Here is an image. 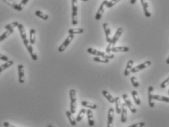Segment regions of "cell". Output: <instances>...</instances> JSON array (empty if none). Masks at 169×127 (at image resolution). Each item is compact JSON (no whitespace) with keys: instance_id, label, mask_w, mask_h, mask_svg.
<instances>
[{"instance_id":"cell-1","label":"cell","mask_w":169,"mask_h":127,"mask_svg":"<svg viewBox=\"0 0 169 127\" xmlns=\"http://www.w3.org/2000/svg\"><path fill=\"white\" fill-rule=\"evenodd\" d=\"M123 32H124V29H123L122 27L118 28V29L116 30V33L114 35L112 38H111V42L108 43V45L107 46V48H106V52L110 53L111 52V47H114L115 44L116 43V42L118 41V39H119V38L121 37V35L122 34Z\"/></svg>"},{"instance_id":"cell-2","label":"cell","mask_w":169,"mask_h":127,"mask_svg":"<svg viewBox=\"0 0 169 127\" xmlns=\"http://www.w3.org/2000/svg\"><path fill=\"white\" fill-rule=\"evenodd\" d=\"M87 52L90 53V54L94 55L96 56H100V57L102 58H106V59H112L114 58V55L112 54V53H105L102 52V51H100L98 50H96L93 47H89L87 49Z\"/></svg>"},{"instance_id":"cell-3","label":"cell","mask_w":169,"mask_h":127,"mask_svg":"<svg viewBox=\"0 0 169 127\" xmlns=\"http://www.w3.org/2000/svg\"><path fill=\"white\" fill-rule=\"evenodd\" d=\"M70 113L72 114H75L76 111V91L75 90L72 88L70 91Z\"/></svg>"},{"instance_id":"cell-4","label":"cell","mask_w":169,"mask_h":127,"mask_svg":"<svg viewBox=\"0 0 169 127\" xmlns=\"http://www.w3.org/2000/svg\"><path fill=\"white\" fill-rule=\"evenodd\" d=\"M78 2L77 0H72V24L74 26L78 24Z\"/></svg>"},{"instance_id":"cell-5","label":"cell","mask_w":169,"mask_h":127,"mask_svg":"<svg viewBox=\"0 0 169 127\" xmlns=\"http://www.w3.org/2000/svg\"><path fill=\"white\" fill-rule=\"evenodd\" d=\"M23 42H24V45H25L26 47V49H27L28 52L29 53V54H30L32 59L34 61H37L38 59V56H37V54H36L34 52V49H33V47H32V45L29 43V41L26 39H25V40H23Z\"/></svg>"},{"instance_id":"cell-6","label":"cell","mask_w":169,"mask_h":127,"mask_svg":"<svg viewBox=\"0 0 169 127\" xmlns=\"http://www.w3.org/2000/svg\"><path fill=\"white\" fill-rule=\"evenodd\" d=\"M73 39H74V34H70V35H69L68 37L65 39V40L64 41L63 43H62V44L58 48L59 52L60 53L63 52V51L66 49L67 47V46L70 45V43L72 42V40H73Z\"/></svg>"},{"instance_id":"cell-7","label":"cell","mask_w":169,"mask_h":127,"mask_svg":"<svg viewBox=\"0 0 169 127\" xmlns=\"http://www.w3.org/2000/svg\"><path fill=\"white\" fill-rule=\"evenodd\" d=\"M151 64H152V62H151L150 61H145V62L141 64L138 65V66H135V67L132 68L131 70H130V72L132 73L138 72L141 71V70H144V69H146V68H147L148 66H150Z\"/></svg>"},{"instance_id":"cell-8","label":"cell","mask_w":169,"mask_h":127,"mask_svg":"<svg viewBox=\"0 0 169 127\" xmlns=\"http://www.w3.org/2000/svg\"><path fill=\"white\" fill-rule=\"evenodd\" d=\"M122 97L123 99H124V101H125V105H127V107H129L130 110L133 113H135L137 112L136 108H135V106L132 104V102H130V99H129V97L127 96V94H125H125H123Z\"/></svg>"},{"instance_id":"cell-9","label":"cell","mask_w":169,"mask_h":127,"mask_svg":"<svg viewBox=\"0 0 169 127\" xmlns=\"http://www.w3.org/2000/svg\"><path fill=\"white\" fill-rule=\"evenodd\" d=\"M107 0H104V1L101 3L99 9H98L97 13H96L95 15L96 20H100L101 19V18H102V14H103V12H104V7L106 5V4H107Z\"/></svg>"},{"instance_id":"cell-10","label":"cell","mask_w":169,"mask_h":127,"mask_svg":"<svg viewBox=\"0 0 169 127\" xmlns=\"http://www.w3.org/2000/svg\"><path fill=\"white\" fill-rule=\"evenodd\" d=\"M2 1H3L5 3L7 4V5H9V6H10L11 7H13V9H15V10H18V11H22L23 10V8L24 7H21V6H20V5H18V4L15 3V2H13V0H2Z\"/></svg>"},{"instance_id":"cell-11","label":"cell","mask_w":169,"mask_h":127,"mask_svg":"<svg viewBox=\"0 0 169 127\" xmlns=\"http://www.w3.org/2000/svg\"><path fill=\"white\" fill-rule=\"evenodd\" d=\"M102 27H103V29H104L105 34H106V41H107L108 43L111 42V29H110L109 26H108V23H104L103 25H102Z\"/></svg>"},{"instance_id":"cell-12","label":"cell","mask_w":169,"mask_h":127,"mask_svg":"<svg viewBox=\"0 0 169 127\" xmlns=\"http://www.w3.org/2000/svg\"><path fill=\"white\" fill-rule=\"evenodd\" d=\"M18 81L20 83H24L25 82V76H24V65L19 64L18 66Z\"/></svg>"},{"instance_id":"cell-13","label":"cell","mask_w":169,"mask_h":127,"mask_svg":"<svg viewBox=\"0 0 169 127\" xmlns=\"http://www.w3.org/2000/svg\"><path fill=\"white\" fill-rule=\"evenodd\" d=\"M121 122L125 123L127 121V105H125V103L121 104Z\"/></svg>"},{"instance_id":"cell-14","label":"cell","mask_w":169,"mask_h":127,"mask_svg":"<svg viewBox=\"0 0 169 127\" xmlns=\"http://www.w3.org/2000/svg\"><path fill=\"white\" fill-rule=\"evenodd\" d=\"M114 116V110L113 108H110L108 110V113L107 127H113Z\"/></svg>"},{"instance_id":"cell-15","label":"cell","mask_w":169,"mask_h":127,"mask_svg":"<svg viewBox=\"0 0 169 127\" xmlns=\"http://www.w3.org/2000/svg\"><path fill=\"white\" fill-rule=\"evenodd\" d=\"M141 2L142 7H143V13H144V15L147 18L151 17V13L149 12V4L147 3V2L146 0H141Z\"/></svg>"},{"instance_id":"cell-16","label":"cell","mask_w":169,"mask_h":127,"mask_svg":"<svg viewBox=\"0 0 169 127\" xmlns=\"http://www.w3.org/2000/svg\"><path fill=\"white\" fill-rule=\"evenodd\" d=\"M154 88L153 86H149L148 88V99H149V107H154V102L153 99V94H152V91H153Z\"/></svg>"},{"instance_id":"cell-17","label":"cell","mask_w":169,"mask_h":127,"mask_svg":"<svg viewBox=\"0 0 169 127\" xmlns=\"http://www.w3.org/2000/svg\"><path fill=\"white\" fill-rule=\"evenodd\" d=\"M130 48L127 46H117V47H111V52L118 53V52H128Z\"/></svg>"},{"instance_id":"cell-18","label":"cell","mask_w":169,"mask_h":127,"mask_svg":"<svg viewBox=\"0 0 169 127\" xmlns=\"http://www.w3.org/2000/svg\"><path fill=\"white\" fill-rule=\"evenodd\" d=\"M86 113L87 114V118H88V122H89V125L90 126H94V117H93V113L91 110V109L86 110Z\"/></svg>"},{"instance_id":"cell-19","label":"cell","mask_w":169,"mask_h":127,"mask_svg":"<svg viewBox=\"0 0 169 127\" xmlns=\"http://www.w3.org/2000/svg\"><path fill=\"white\" fill-rule=\"evenodd\" d=\"M133 60H129L126 65V68H125V70L124 72V75L125 76H129L130 72V70L133 68Z\"/></svg>"},{"instance_id":"cell-20","label":"cell","mask_w":169,"mask_h":127,"mask_svg":"<svg viewBox=\"0 0 169 127\" xmlns=\"http://www.w3.org/2000/svg\"><path fill=\"white\" fill-rule=\"evenodd\" d=\"M114 103L116 104V113L119 115V114L121 113V100H120L119 97H117L115 98Z\"/></svg>"},{"instance_id":"cell-21","label":"cell","mask_w":169,"mask_h":127,"mask_svg":"<svg viewBox=\"0 0 169 127\" xmlns=\"http://www.w3.org/2000/svg\"><path fill=\"white\" fill-rule=\"evenodd\" d=\"M35 37H36V32L34 29H31L29 32V43L32 45L35 43Z\"/></svg>"},{"instance_id":"cell-22","label":"cell","mask_w":169,"mask_h":127,"mask_svg":"<svg viewBox=\"0 0 169 127\" xmlns=\"http://www.w3.org/2000/svg\"><path fill=\"white\" fill-rule=\"evenodd\" d=\"M18 30H19V32H20V37H21V38H22L23 40H25V39H27V38H26V31H25V29H24V26H23L22 24H19L18 26Z\"/></svg>"},{"instance_id":"cell-23","label":"cell","mask_w":169,"mask_h":127,"mask_svg":"<svg viewBox=\"0 0 169 127\" xmlns=\"http://www.w3.org/2000/svg\"><path fill=\"white\" fill-rule=\"evenodd\" d=\"M102 95H103V96L106 97V99H107L108 101L110 102V103H114L115 99L114 98V97H113L110 94V93H108L107 91H106V90H103V91H102Z\"/></svg>"},{"instance_id":"cell-24","label":"cell","mask_w":169,"mask_h":127,"mask_svg":"<svg viewBox=\"0 0 169 127\" xmlns=\"http://www.w3.org/2000/svg\"><path fill=\"white\" fill-rule=\"evenodd\" d=\"M81 105L82 106H84L85 107H88V108L91 109V110H95V109H97V105L92 103V102L83 101V102H81Z\"/></svg>"},{"instance_id":"cell-25","label":"cell","mask_w":169,"mask_h":127,"mask_svg":"<svg viewBox=\"0 0 169 127\" xmlns=\"http://www.w3.org/2000/svg\"><path fill=\"white\" fill-rule=\"evenodd\" d=\"M66 115L67 116V118H68L69 121H70V124H71L72 126H75V125H76V124H77L76 120H75V118L73 116V114L70 113V111H69V110L66 111Z\"/></svg>"},{"instance_id":"cell-26","label":"cell","mask_w":169,"mask_h":127,"mask_svg":"<svg viewBox=\"0 0 169 127\" xmlns=\"http://www.w3.org/2000/svg\"><path fill=\"white\" fill-rule=\"evenodd\" d=\"M13 64V61H11V60H8L7 61H6L4 64L0 66V73L2 72H3L4 70H7V68L11 66Z\"/></svg>"},{"instance_id":"cell-27","label":"cell","mask_w":169,"mask_h":127,"mask_svg":"<svg viewBox=\"0 0 169 127\" xmlns=\"http://www.w3.org/2000/svg\"><path fill=\"white\" fill-rule=\"evenodd\" d=\"M13 29H10V30L5 31L3 34L0 35V42H2V41L5 40L6 38H8L9 36H10L11 34H13Z\"/></svg>"},{"instance_id":"cell-28","label":"cell","mask_w":169,"mask_h":127,"mask_svg":"<svg viewBox=\"0 0 169 127\" xmlns=\"http://www.w3.org/2000/svg\"><path fill=\"white\" fill-rule=\"evenodd\" d=\"M153 99L157 100V101H162L168 103L169 98L167 97H164V96H160V95H153Z\"/></svg>"},{"instance_id":"cell-29","label":"cell","mask_w":169,"mask_h":127,"mask_svg":"<svg viewBox=\"0 0 169 127\" xmlns=\"http://www.w3.org/2000/svg\"><path fill=\"white\" fill-rule=\"evenodd\" d=\"M131 94H132V96H133V99H134V101H135V104H136L137 105H140L141 102V99H140V98H139V96H138V92H137L136 91H132Z\"/></svg>"},{"instance_id":"cell-30","label":"cell","mask_w":169,"mask_h":127,"mask_svg":"<svg viewBox=\"0 0 169 127\" xmlns=\"http://www.w3.org/2000/svg\"><path fill=\"white\" fill-rule=\"evenodd\" d=\"M84 32V30L81 28H76V29H70L68 33L70 34H79Z\"/></svg>"},{"instance_id":"cell-31","label":"cell","mask_w":169,"mask_h":127,"mask_svg":"<svg viewBox=\"0 0 169 127\" xmlns=\"http://www.w3.org/2000/svg\"><path fill=\"white\" fill-rule=\"evenodd\" d=\"M35 15L38 16V17L40 18L43 19V20H48V15H46V13H43L40 10H36L35 11Z\"/></svg>"},{"instance_id":"cell-32","label":"cell","mask_w":169,"mask_h":127,"mask_svg":"<svg viewBox=\"0 0 169 127\" xmlns=\"http://www.w3.org/2000/svg\"><path fill=\"white\" fill-rule=\"evenodd\" d=\"M86 113V110L84 108H82L81 110L79 111V115H78L76 119H75V120H76V122H80L81 120H82V118H83V117L84 116V115H85Z\"/></svg>"},{"instance_id":"cell-33","label":"cell","mask_w":169,"mask_h":127,"mask_svg":"<svg viewBox=\"0 0 169 127\" xmlns=\"http://www.w3.org/2000/svg\"><path fill=\"white\" fill-rule=\"evenodd\" d=\"M19 24L18 22H17V21H14V22L13 23H10V24H7V25H6L5 26V29H6V30H10V29H13L14 28L16 27V26H18Z\"/></svg>"},{"instance_id":"cell-34","label":"cell","mask_w":169,"mask_h":127,"mask_svg":"<svg viewBox=\"0 0 169 127\" xmlns=\"http://www.w3.org/2000/svg\"><path fill=\"white\" fill-rule=\"evenodd\" d=\"M94 61H97V62H100V63H108L109 62V59H106V58H102L100 57V56H95V57L93 59Z\"/></svg>"},{"instance_id":"cell-35","label":"cell","mask_w":169,"mask_h":127,"mask_svg":"<svg viewBox=\"0 0 169 127\" xmlns=\"http://www.w3.org/2000/svg\"><path fill=\"white\" fill-rule=\"evenodd\" d=\"M121 0H111L110 2H108L107 4H106V7L108 8H111V7H114L116 4H117L118 2H119Z\"/></svg>"},{"instance_id":"cell-36","label":"cell","mask_w":169,"mask_h":127,"mask_svg":"<svg viewBox=\"0 0 169 127\" xmlns=\"http://www.w3.org/2000/svg\"><path fill=\"white\" fill-rule=\"evenodd\" d=\"M130 80H131V83L132 84H133V86L135 88H138V86H139V83H138V80H137V78H135V77H132L131 78H130Z\"/></svg>"},{"instance_id":"cell-37","label":"cell","mask_w":169,"mask_h":127,"mask_svg":"<svg viewBox=\"0 0 169 127\" xmlns=\"http://www.w3.org/2000/svg\"><path fill=\"white\" fill-rule=\"evenodd\" d=\"M168 83H169V78H167V79H166V80H164V81L161 83L160 87L162 88H166L168 85Z\"/></svg>"},{"instance_id":"cell-38","label":"cell","mask_w":169,"mask_h":127,"mask_svg":"<svg viewBox=\"0 0 169 127\" xmlns=\"http://www.w3.org/2000/svg\"><path fill=\"white\" fill-rule=\"evenodd\" d=\"M144 126H145V123L144 122H138L137 123V124H133V125L127 127H143Z\"/></svg>"},{"instance_id":"cell-39","label":"cell","mask_w":169,"mask_h":127,"mask_svg":"<svg viewBox=\"0 0 169 127\" xmlns=\"http://www.w3.org/2000/svg\"><path fill=\"white\" fill-rule=\"evenodd\" d=\"M0 60H2V61H7L9 60V59L7 56H5V55L2 54V53H0Z\"/></svg>"},{"instance_id":"cell-40","label":"cell","mask_w":169,"mask_h":127,"mask_svg":"<svg viewBox=\"0 0 169 127\" xmlns=\"http://www.w3.org/2000/svg\"><path fill=\"white\" fill-rule=\"evenodd\" d=\"M29 1V0H21V2H20V3L19 4V5H20V6H21V7H24V5H26V3H27Z\"/></svg>"},{"instance_id":"cell-41","label":"cell","mask_w":169,"mask_h":127,"mask_svg":"<svg viewBox=\"0 0 169 127\" xmlns=\"http://www.w3.org/2000/svg\"><path fill=\"white\" fill-rule=\"evenodd\" d=\"M3 125L5 127H16V126H15L12 125V124H10V123H8V122H5L3 124Z\"/></svg>"},{"instance_id":"cell-42","label":"cell","mask_w":169,"mask_h":127,"mask_svg":"<svg viewBox=\"0 0 169 127\" xmlns=\"http://www.w3.org/2000/svg\"><path fill=\"white\" fill-rule=\"evenodd\" d=\"M136 1L137 0H130V3H131L132 5H135V4L136 3Z\"/></svg>"},{"instance_id":"cell-43","label":"cell","mask_w":169,"mask_h":127,"mask_svg":"<svg viewBox=\"0 0 169 127\" xmlns=\"http://www.w3.org/2000/svg\"><path fill=\"white\" fill-rule=\"evenodd\" d=\"M166 63H167V64H169V58H168L166 60Z\"/></svg>"},{"instance_id":"cell-44","label":"cell","mask_w":169,"mask_h":127,"mask_svg":"<svg viewBox=\"0 0 169 127\" xmlns=\"http://www.w3.org/2000/svg\"><path fill=\"white\" fill-rule=\"evenodd\" d=\"M81 1H84V2H87V1H89V0H81Z\"/></svg>"},{"instance_id":"cell-45","label":"cell","mask_w":169,"mask_h":127,"mask_svg":"<svg viewBox=\"0 0 169 127\" xmlns=\"http://www.w3.org/2000/svg\"><path fill=\"white\" fill-rule=\"evenodd\" d=\"M47 127H53V126H51V125H49V126H48Z\"/></svg>"}]
</instances>
